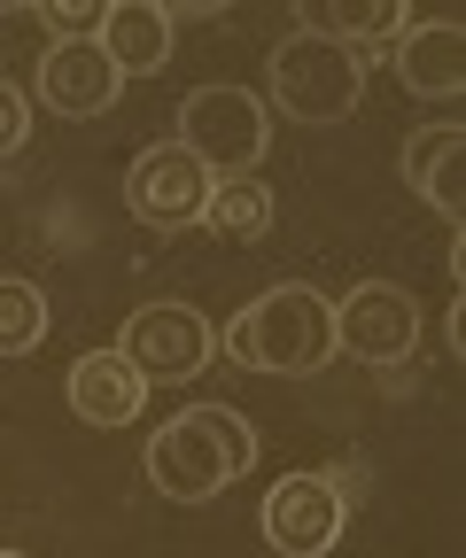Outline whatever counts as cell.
<instances>
[{"instance_id":"1","label":"cell","mask_w":466,"mask_h":558,"mask_svg":"<svg viewBox=\"0 0 466 558\" xmlns=\"http://www.w3.org/2000/svg\"><path fill=\"white\" fill-rule=\"evenodd\" d=\"M218 349L234 365H249V373H280V380H296V373H319L326 357H335V303H326L319 288H273V295H256L249 311H234V326L218 333Z\"/></svg>"},{"instance_id":"2","label":"cell","mask_w":466,"mask_h":558,"mask_svg":"<svg viewBox=\"0 0 466 558\" xmlns=\"http://www.w3.org/2000/svg\"><path fill=\"white\" fill-rule=\"evenodd\" d=\"M249 465H256V435H249V418L226 411V403L179 411L171 427L148 442V481H156V497H171V505L218 497V488L241 481Z\"/></svg>"},{"instance_id":"3","label":"cell","mask_w":466,"mask_h":558,"mask_svg":"<svg viewBox=\"0 0 466 558\" xmlns=\"http://www.w3.org/2000/svg\"><path fill=\"white\" fill-rule=\"evenodd\" d=\"M273 101H280L296 124H343V117L366 101V62H358V47L288 32V39L273 47Z\"/></svg>"},{"instance_id":"4","label":"cell","mask_w":466,"mask_h":558,"mask_svg":"<svg viewBox=\"0 0 466 558\" xmlns=\"http://www.w3.org/2000/svg\"><path fill=\"white\" fill-rule=\"evenodd\" d=\"M264 140H273V109L249 86H194L179 101V148L203 163L211 179H241L264 163Z\"/></svg>"},{"instance_id":"5","label":"cell","mask_w":466,"mask_h":558,"mask_svg":"<svg viewBox=\"0 0 466 558\" xmlns=\"http://www.w3.org/2000/svg\"><path fill=\"white\" fill-rule=\"evenodd\" d=\"M117 357L141 373L148 388L164 380H194L211 357H218V326L194 311V303H141L117 333Z\"/></svg>"},{"instance_id":"6","label":"cell","mask_w":466,"mask_h":558,"mask_svg":"<svg viewBox=\"0 0 466 558\" xmlns=\"http://www.w3.org/2000/svg\"><path fill=\"white\" fill-rule=\"evenodd\" d=\"M211 171L194 163L179 140H164V148H141L132 156V171H124V202H132V218L141 226H164V233H179V226H194L211 209Z\"/></svg>"},{"instance_id":"7","label":"cell","mask_w":466,"mask_h":558,"mask_svg":"<svg viewBox=\"0 0 466 558\" xmlns=\"http://www.w3.org/2000/svg\"><path fill=\"white\" fill-rule=\"evenodd\" d=\"M343 520H350V505L326 473H288V481H273V497H264V543L280 558H326L343 543Z\"/></svg>"},{"instance_id":"8","label":"cell","mask_w":466,"mask_h":558,"mask_svg":"<svg viewBox=\"0 0 466 558\" xmlns=\"http://www.w3.org/2000/svg\"><path fill=\"white\" fill-rule=\"evenodd\" d=\"M413 341H420V303L389 279H366L335 303V349H350L358 365H396L413 357Z\"/></svg>"},{"instance_id":"9","label":"cell","mask_w":466,"mask_h":558,"mask_svg":"<svg viewBox=\"0 0 466 558\" xmlns=\"http://www.w3.org/2000/svg\"><path fill=\"white\" fill-rule=\"evenodd\" d=\"M117 62L94 47V39H55L47 54H39V101L55 109V117H101L109 101H117Z\"/></svg>"},{"instance_id":"10","label":"cell","mask_w":466,"mask_h":558,"mask_svg":"<svg viewBox=\"0 0 466 558\" xmlns=\"http://www.w3.org/2000/svg\"><path fill=\"white\" fill-rule=\"evenodd\" d=\"M94 47L117 62V78H148V70L171 62V9H156V0H109Z\"/></svg>"},{"instance_id":"11","label":"cell","mask_w":466,"mask_h":558,"mask_svg":"<svg viewBox=\"0 0 466 558\" xmlns=\"http://www.w3.org/2000/svg\"><path fill=\"white\" fill-rule=\"evenodd\" d=\"M396 70H405V86H413L420 101H458V94H466V32H458V16L405 24Z\"/></svg>"},{"instance_id":"12","label":"cell","mask_w":466,"mask_h":558,"mask_svg":"<svg viewBox=\"0 0 466 558\" xmlns=\"http://www.w3.org/2000/svg\"><path fill=\"white\" fill-rule=\"evenodd\" d=\"M141 403H148V380L132 373L117 349H94V357L71 365V411L94 418V427H132Z\"/></svg>"},{"instance_id":"13","label":"cell","mask_w":466,"mask_h":558,"mask_svg":"<svg viewBox=\"0 0 466 558\" xmlns=\"http://www.w3.org/2000/svg\"><path fill=\"white\" fill-rule=\"evenodd\" d=\"M405 179L420 186V202L435 209V218H466V132L458 124H428V132H413V148H405Z\"/></svg>"},{"instance_id":"14","label":"cell","mask_w":466,"mask_h":558,"mask_svg":"<svg viewBox=\"0 0 466 558\" xmlns=\"http://www.w3.org/2000/svg\"><path fill=\"white\" fill-rule=\"evenodd\" d=\"M405 24H413L405 0H296V32H311V39H343V47L389 39V32H405Z\"/></svg>"},{"instance_id":"15","label":"cell","mask_w":466,"mask_h":558,"mask_svg":"<svg viewBox=\"0 0 466 558\" xmlns=\"http://www.w3.org/2000/svg\"><path fill=\"white\" fill-rule=\"evenodd\" d=\"M203 226L226 233V241H256L264 226H273V186H264L256 171L218 179V186H211V209H203Z\"/></svg>"},{"instance_id":"16","label":"cell","mask_w":466,"mask_h":558,"mask_svg":"<svg viewBox=\"0 0 466 558\" xmlns=\"http://www.w3.org/2000/svg\"><path fill=\"white\" fill-rule=\"evenodd\" d=\"M47 341V303L32 279H0V357H24Z\"/></svg>"},{"instance_id":"17","label":"cell","mask_w":466,"mask_h":558,"mask_svg":"<svg viewBox=\"0 0 466 558\" xmlns=\"http://www.w3.org/2000/svg\"><path fill=\"white\" fill-rule=\"evenodd\" d=\"M109 0H39V16L55 24V39H94Z\"/></svg>"},{"instance_id":"18","label":"cell","mask_w":466,"mask_h":558,"mask_svg":"<svg viewBox=\"0 0 466 558\" xmlns=\"http://www.w3.org/2000/svg\"><path fill=\"white\" fill-rule=\"evenodd\" d=\"M24 140H32V101H24L9 78H0V156H16Z\"/></svg>"},{"instance_id":"19","label":"cell","mask_w":466,"mask_h":558,"mask_svg":"<svg viewBox=\"0 0 466 558\" xmlns=\"http://www.w3.org/2000/svg\"><path fill=\"white\" fill-rule=\"evenodd\" d=\"M0 558H24V550H0Z\"/></svg>"}]
</instances>
